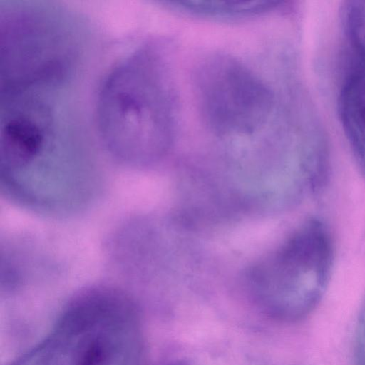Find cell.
I'll return each mask as SVG.
<instances>
[{
  "mask_svg": "<svg viewBox=\"0 0 365 365\" xmlns=\"http://www.w3.org/2000/svg\"><path fill=\"white\" fill-rule=\"evenodd\" d=\"M142 337L135 307L108 286L86 289L49 334L14 365H140Z\"/></svg>",
  "mask_w": 365,
  "mask_h": 365,
  "instance_id": "obj_2",
  "label": "cell"
},
{
  "mask_svg": "<svg viewBox=\"0 0 365 365\" xmlns=\"http://www.w3.org/2000/svg\"><path fill=\"white\" fill-rule=\"evenodd\" d=\"M347 62L339 96L341 124L365 178V21L345 34Z\"/></svg>",
  "mask_w": 365,
  "mask_h": 365,
  "instance_id": "obj_4",
  "label": "cell"
},
{
  "mask_svg": "<svg viewBox=\"0 0 365 365\" xmlns=\"http://www.w3.org/2000/svg\"><path fill=\"white\" fill-rule=\"evenodd\" d=\"M334 243L328 227L312 218L283 246L281 274L259 295L263 311L284 322L299 321L319 304L329 285L334 263Z\"/></svg>",
  "mask_w": 365,
  "mask_h": 365,
  "instance_id": "obj_3",
  "label": "cell"
},
{
  "mask_svg": "<svg viewBox=\"0 0 365 365\" xmlns=\"http://www.w3.org/2000/svg\"><path fill=\"white\" fill-rule=\"evenodd\" d=\"M98 97L99 132L119 160L143 165L175 142L180 93L173 61L159 45L148 43L113 67Z\"/></svg>",
  "mask_w": 365,
  "mask_h": 365,
  "instance_id": "obj_1",
  "label": "cell"
},
{
  "mask_svg": "<svg viewBox=\"0 0 365 365\" xmlns=\"http://www.w3.org/2000/svg\"><path fill=\"white\" fill-rule=\"evenodd\" d=\"M175 365H191V364L189 363L182 362V363H178Z\"/></svg>",
  "mask_w": 365,
  "mask_h": 365,
  "instance_id": "obj_6",
  "label": "cell"
},
{
  "mask_svg": "<svg viewBox=\"0 0 365 365\" xmlns=\"http://www.w3.org/2000/svg\"><path fill=\"white\" fill-rule=\"evenodd\" d=\"M355 353L356 365H365V311L359 323Z\"/></svg>",
  "mask_w": 365,
  "mask_h": 365,
  "instance_id": "obj_5",
  "label": "cell"
}]
</instances>
